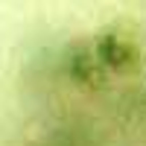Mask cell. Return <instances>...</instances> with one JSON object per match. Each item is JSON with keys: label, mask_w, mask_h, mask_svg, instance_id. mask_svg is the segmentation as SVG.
<instances>
[{"label": "cell", "mask_w": 146, "mask_h": 146, "mask_svg": "<svg viewBox=\"0 0 146 146\" xmlns=\"http://www.w3.org/2000/svg\"><path fill=\"white\" fill-rule=\"evenodd\" d=\"M94 56H96V62L102 67H108V70H126V67L135 64L137 47H135V41H131L129 35L117 32V29H105L100 38H96V44H94Z\"/></svg>", "instance_id": "cell-1"}]
</instances>
